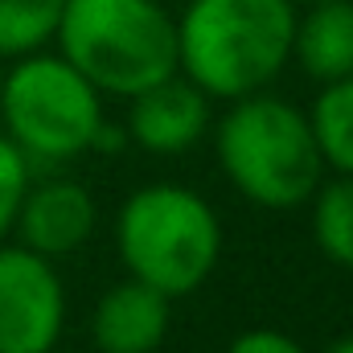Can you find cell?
Segmentation results:
<instances>
[{
	"label": "cell",
	"instance_id": "6",
	"mask_svg": "<svg viewBox=\"0 0 353 353\" xmlns=\"http://www.w3.org/2000/svg\"><path fill=\"white\" fill-rule=\"evenodd\" d=\"M66 329V288L54 259L0 243V353H50Z\"/></svg>",
	"mask_w": 353,
	"mask_h": 353
},
{
	"label": "cell",
	"instance_id": "8",
	"mask_svg": "<svg viewBox=\"0 0 353 353\" xmlns=\"http://www.w3.org/2000/svg\"><path fill=\"white\" fill-rule=\"evenodd\" d=\"M99 222V205L90 197L87 185L54 176L25 189L21 197V214H17V234L29 251L46 255V259H62L79 247H87Z\"/></svg>",
	"mask_w": 353,
	"mask_h": 353
},
{
	"label": "cell",
	"instance_id": "11",
	"mask_svg": "<svg viewBox=\"0 0 353 353\" xmlns=\"http://www.w3.org/2000/svg\"><path fill=\"white\" fill-rule=\"evenodd\" d=\"M308 123L325 169L353 176V74L321 83L316 103L308 107Z\"/></svg>",
	"mask_w": 353,
	"mask_h": 353
},
{
	"label": "cell",
	"instance_id": "1",
	"mask_svg": "<svg viewBox=\"0 0 353 353\" xmlns=\"http://www.w3.org/2000/svg\"><path fill=\"white\" fill-rule=\"evenodd\" d=\"M292 33V0H189L176 17V70L214 103H230L279 79Z\"/></svg>",
	"mask_w": 353,
	"mask_h": 353
},
{
	"label": "cell",
	"instance_id": "4",
	"mask_svg": "<svg viewBox=\"0 0 353 353\" xmlns=\"http://www.w3.org/2000/svg\"><path fill=\"white\" fill-rule=\"evenodd\" d=\"M54 46L115 99L176 74V21L161 0H66Z\"/></svg>",
	"mask_w": 353,
	"mask_h": 353
},
{
	"label": "cell",
	"instance_id": "16",
	"mask_svg": "<svg viewBox=\"0 0 353 353\" xmlns=\"http://www.w3.org/2000/svg\"><path fill=\"white\" fill-rule=\"evenodd\" d=\"M325 353H353V333H350V337H341V341H333Z\"/></svg>",
	"mask_w": 353,
	"mask_h": 353
},
{
	"label": "cell",
	"instance_id": "18",
	"mask_svg": "<svg viewBox=\"0 0 353 353\" xmlns=\"http://www.w3.org/2000/svg\"><path fill=\"white\" fill-rule=\"evenodd\" d=\"M0 79H4V66H0Z\"/></svg>",
	"mask_w": 353,
	"mask_h": 353
},
{
	"label": "cell",
	"instance_id": "13",
	"mask_svg": "<svg viewBox=\"0 0 353 353\" xmlns=\"http://www.w3.org/2000/svg\"><path fill=\"white\" fill-rule=\"evenodd\" d=\"M66 0H0V62H17L54 41Z\"/></svg>",
	"mask_w": 353,
	"mask_h": 353
},
{
	"label": "cell",
	"instance_id": "17",
	"mask_svg": "<svg viewBox=\"0 0 353 353\" xmlns=\"http://www.w3.org/2000/svg\"><path fill=\"white\" fill-rule=\"evenodd\" d=\"M292 4H312V0H292Z\"/></svg>",
	"mask_w": 353,
	"mask_h": 353
},
{
	"label": "cell",
	"instance_id": "2",
	"mask_svg": "<svg viewBox=\"0 0 353 353\" xmlns=\"http://www.w3.org/2000/svg\"><path fill=\"white\" fill-rule=\"evenodd\" d=\"M226 181L263 210H296L325 181V161L308 111L271 90L230 99L214 128Z\"/></svg>",
	"mask_w": 353,
	"mask_h": 353
},
{
	"label": "cell",
	"instance_id": "3",
	"mask_svg": "<svg viewBox=\"0 0 353 353\" xmlns=\"http://www.w3.org/2000/svg\"><path fill=\"white\" fill-rule=\"evenodd\" d=\"M115 251L132 279L181 300L218 271L222 222L197 189L157 181L119 205Z\"/></svg>",
	"mask_w": 353,
	"mask_h": 353
},
{
	"label": "cell",
	"instance_id": "7",
	"mask_svg": "<svg viewBox=\"0 0 353 353\" xmlns=\"http://www.w3.org/2000/svg\"><path fill=\"white\" fill-rule=\"evenodd\" d=\"M210 119H214V99L176 70L128 99L123 132L128 144H140L152 157H181L205 140Z\"/></svg>",
	"mask_w": 353,
	"mask_h": 353
},
{
	"label": "cell",
	"instance_id": "12",
	"mask_svg": "<svg viewBox=\"0 0 353 353\" xmlns=\"http://www.w3.org/2000/svg\"><path fill=\"white\" fill-rule=\"evenodd\" d=\"M312 201V239L333 267L353 271V176L337 173L321 181Z\"/></svg>",
	"mask_w": 353,
	"mask_h": 353
},
{
	"label": "cell",
	"instance_id": "14",
	"mask_svg": "<svg viewBox=\"0 0 353 353\" xmlns=\"http://www.w3.org/2000/svg\"><path fill=\"white\" fill-rule=\"evenodd\" d=\"M25 189H29V157L0 132V243L12 239Z\"/></svg>",
	"mask_w": 353,
	"mask_h": 353
},
{
	"label": "cell",
	"instance_id": "10",
	"mask_svg": "<svg viewBox=\"0 0 353 353\" xmlns=\"http://www.w3.org/2000/svg\"><path fill=\"white\" fill-rule=\"evenodd\" d=\"M292 58L316 83L353 74V0H312L308 12H296Z\"/></svg>",
	"mask_w": 353,
	"mask_h": 353
},
{
	"label": "cell",
	"instance_id": "15",
	"mask_svg": "<svg viewBox=\"0 0 353 353\" xmlns=\"http://www.w3.org/2000/svg\"><path fill=\"white\" fill-rule=\"evenodd\" d=\"M226 353H308V350H304L292 333L259 325V329H243V333L226 345Z\"/></svg>",
	"mask_w": 353,
	"mask_h": 353
},
{
	"label": "cell",
	"instance_id": "5",
	"mask_svg": "<svg viewBox=\"0 0 353 353\" xmlns=\"http://www.w3.org/2000/svg\"><path fill=\"white\" fill-rule=\"evenodd\" d=\"M0 123L4 136L29 161H74L94 148L103 94L62 54L37 50L17 58L0 79Z\"/></svg>",
	"mask_w": 353,
	"mask_h": 353
},
{
	"label": "cell",
	"instance_id": "9",
	"mask_svg": "<svg viewBox=\"0 0 353 353\" xmlns=\"http://www.w3.org/2000/svg\"><path fill=\"white\" fill-rule=\"evenodd\" d=\"M173 325V300L140 279L107 288L90 312V341L99 353H157Z\"/></svg>",
	"mask_w": 353,
	"mask_h": 353
}]
</instances>
